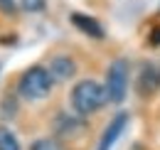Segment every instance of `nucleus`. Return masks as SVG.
<instances>
[{
  "mask_svg": "<svg viewBox=\"0 0 160 150\" xmlns=\"http://www.w3.org/2000/svg\"><path fill=\"white\" fill-rule=\"evenodd\" d=\"M108 103V91L106 84H99L94 79H81L79 84L72 89V108L79 116H89V113L101 111Z\"/></svg>",
  "mask_w": 160,
  "mask_h": 150,
  "instance_id": "obj_1",
  "label": "nucleus"
},
{
  "mask_svg": "<svg viewBox=\"0 0 160 150\" xmlns=\"http://www.w3.org/2000/svg\"><path fill=\"white\" fill-rule=\"evenodd\" d=\"M52 86H54V76L44 67H30L18 79V91L27 101H40L44 96H49Z\"/></svg>",
  "mask_w": 160,
  "mask_h": 150,
  "instance_id": "obj_2",
  "label": "nucleus"
},
{
  "mask_svg": "<svg viewBox=\"0 0 160 150\" xmlns=\"http://www.w3.org/2000/svg\"><path fill=\"white\" fill-rule=\"evenodd\" d=\"M106 91L111 103H121L128 94V59H113L106 69Z\"/></svg>",
  "mask_w": 160,
  "mask_h": 150,
  "instance_id": "obj_3",
  "label": "nucleus"
},
{
  "mask_svg": "<svg viewBox=\"0 0 160 150\" xmlns=\"http://www.w3.org/2000/svg\"><path fill=\"white\" fill-rule=\"evenodd\" d=\"M138 94L140 96H155L160 91V64L158 62H145L138 74Z\"/></svg>",
  "mask_w": 160,
  "mask_h": 150,
  "instance_id": "obj_4",
  "label": "nucleus"
},
{
  "mask_svg": "<svg viewBox=\"0 0 160 150\" xmlns=\"http://www.w3.org/2000/svg\"><path fill=\"white\" fill-rule=\"evenodd\" d=\"M126 128H128V113H126V111H118L116 116H113V121L106 126L103 135H101L99 150H111L113 145H116V140L123 135V131H126Z\"/></svg>",
  "mask_w": 160,
  "mask_h": 150,
  "instance_id": "obj_5",
  "label": "nucleus"
},
{
  "mask_svg": "<svg viewBox=\"0 0 160 150\" xmlns=\"http://www.w3.org/2000/svg\"><path fill=\"white\" fill-rule=\"evenodd\" d=\"M69 22H72L79 32H84V35H89V37H94V39L106 37V32H103V27H101V22L96 18H89V15H84V12H72V15H69Z\"/></svg>",
  "mask_w": 160,
  "mask_h": 150,
  "instance_id": "obj_6",
  "label": "nucleus"
},
{
  "mask_svg": "<svg viewBox=\"0 0 160 150\" xmlns=\"http://www.w3.org/2000/svg\"><path fill=\"white\" fill-rule=\"evenodd\" d=\"M47 69H49V74L54 76V81H69L72 76L77 74V62L67 54H59V57H52Z\"/></svg>",
  "mask_w": 160,
  "mask_h": 150,
  "instance_id": "obj_7",
  "label": "nucleus"
},
{
  "mask_svg": "<svg viewBox=\"0 0 160 150\" xmlns=\"http://www.w3.org/2000/svg\"><path fill=\"white\" fill-rule=\"evenodd\" d=\"M81 128H84V121H81L79 116L59 113V116L54 118V133H57L59 138H74V135L81 133Z\"/></svg>",
  "mask_w": 160,
  "mask_h": 150,
  "instance_id": "obj_8",
  "label": "nucleus"
},
{
  "mask_svg": "<svg viewBox=\"0 0 160 150\" xmlns=\"http://www.w3.org/2000/svg\"><path fill=\"white\" fill-rule=\"evenodd\" d=\"M0 150H22L18 135L10 131L8 126H0Z\"/></svg>",
  "mask_w": 160,
  "mask_h": 150,
  "instance_id": "obj_9",
  "label": "nucleus"
},
{
  "mask_svg": "<svg viewBox=\"0 0 160 150\" xmlns=\"http://www.w3.org/2000/svg\"><path fill=\"white\" fill-rule=\"evenodd\" d=\"M30 150H62V145L57 140H52V138H37L30 145Z\"/></svg>",
  "mask_w": 160,
  "mask_h": 150,
  "instance_id": "obj_10",
  "label": "nucleus"
},
{
  "mask_svg": "<svg viewBox=\"0 0 160 150\" xmlns=\"http://www.w3.org/2000/svg\"><path fill=\"white\" fill-rule=\"evenodd\" d=\"M20 5H22V10H27V12H42L44 10V0H20Z\"/></svg>",
  "mask_w": 160,
  "mask_h": 150,
  "instance_id": "obj_11",
  "label": "nucleus"
},
{
  "mask_svg": "<svg viewBox=\"0 0 160 150\" xmlns=\"http://www.w3.org/2000/svg\"><path fill=\"white\" fill-rule=\"evenodd\" d=\"M0 12H2V15H15V12H18L15 0H0Z\"/></svg>",
  "mask_w": 160,
  "mask_h": 150,
  "instance_id": "obj_12",
  "label": "nucleus"
},
{
  "mask_svg": "<svg viewBox=\"0 0 160 150\" xmlns=\"http://www.w3.org/2000/svg\"><path fill=\"white\" fill-rule=\"evenodd\" d=\"M150 44H160V27L153 30V35H150Z\"/></svg>",
  "mask_w": 160,
  "mask_h": 150,
  "instance_id": "obj_13",
  "label": "nucleus"
},
{
  "mask_svg": "<svg viewBox=\"0 0 160 150\" xmlns=\"http://www.w3.org/2000/svg\"><path fill=\"white\" fill-rule=\"evenodd\" d=\"M158 12H160V8H158Z\"/></svg>",
  "mask_w": 160,
  "mask_h": 150,
  "instance_id": "obj_14",
  "label": "nucleus"
}]
</instances>
